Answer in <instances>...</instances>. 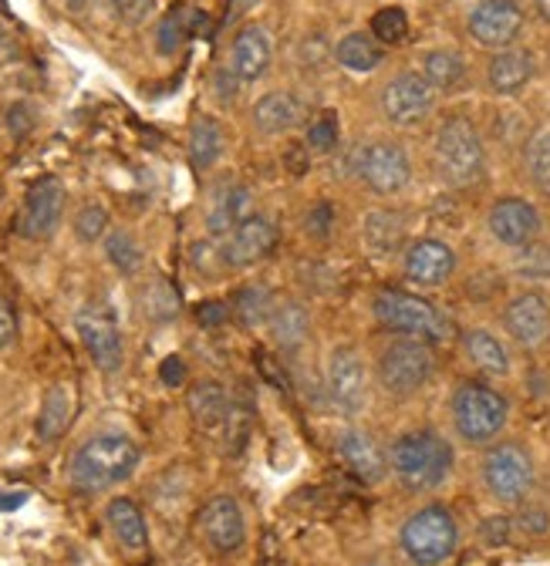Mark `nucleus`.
<instances>
[{
    "label": "nucleus",
    "instance_id": "obj_52",
    "mask_svg": "<svg viewBox=\"0 0 550 566\" xmlns=\"http://www.w3.org/2000/svg\"><path fill=\"white\" fill-rule=\"evenodd\" d=\"M14 54H18V41L11 38V31L4 24H0V61H8Z\"/></svg>",
    "mask_w": 550,
    "mask_h": 566
},
{
    "label": "nucleus",
    "instance_id": "obj_31",
    "mask_svg": "<svg viewBox=\"0 0 550 566\" xmlns=\"http://www.w3.org/2000/svg\"><path fill=\"white\" fill-rule=\"evenodd\" d=\"M203 24V11L196 8H186V4H176L169 14H163L159 21V31H156V41H159V54H176Z\"/></svg>",
    "mask_w": 550,
    "mask_h": 566
},
{
    "label": "nucleus",
    "instance_id": "obj_17",
    "mask_svg": "<svg viewBox=\"0 0 550 566\" xmlns=\"http://www.w3.org/2000/svg\"><path fill=\"white\" fill-rule=\"evenodd\" d=\"M273 247H278V227L263 217H250L224 240L220 256L227 266H253V263L267 260L273 253Z\"/></svg>",
    "mask_w": 550,
    "mask_h": 566
},
{
    "label": "nucleus",
    "instance_id": "obj_33",
    "mask_svg": "<svg viewBox=\"0 0 550 566\" xmlns=\"http://www.w3.org/2000/svg\"><path fill=\"white\" fill-rule=\"evenodd\" d=\"M423 78L436 92H453L466 82V61L456 51H429L423 57Z\"/></svg>",
    "mask_w": 550,
    "mask_h": 566
},
{
    "label": "nucleus",
    "instance_id": "obj_10",
    "mask_svg": "<svg viewBox=\"0 0 550 566\" xmlns=\"http://www.w3.org/2000/svg\"><path fill=\"white\" fill-rule=\"evenodd\" d=\"M355 176L378 196H395L412 179V163L398 142H372L355 153Z\"/></svg>",
    "mask_w": 550,
    "mask_h": 566
},
{
    "label": "nucleus",
    "instance_id": "obj_29",
    "mask_svg": "<svg viewBox=\"0 0 550 566\" xmlns=\"http://www.w3.org/2000/svg\"><path fill=\"white\" fill-rule=\"evenodd\" d=\"M463 347L469 354V361L484 375H494V378L510 375V354L490 331H469L463 337Z\"/></svg>",
    "mask_w": 550,
    "mask_h": 566
},
{
    "label": "nucleus",
    "instance_id": "obj_4",
    "mask_svg": "<svg viewBox=\"0 0 550 566\" xmlns=\"http://www.w3.org/2000/svg\"><path fill=\"white\" fill-rule=\"evenodd\" d=\"M449 411H453V424H456L459 439L469 442V446L494 442L504 432L507 418H510L507 398L500 391H494L490 385H484V381L456 385Z\"/></svg>",
    "mask_w": 550,
    "mask_h": 566
},
{
    "label": "nucleus",
    "instance_id": "obj_34",
    "mask_svg": "<svg viewBox=\"0 0 550 566\" xmlns=\"http://www.w3.org/2000/svg\"><path fill=\"white\" fill-rule=\"evenodd\" d=\"M308 331H311V321H308V311L301 304H281L273 307L270 314V334L281 347L294 350L308 340Z\"/></svg>",
    "mask_w": 550,
    "mask_h": 566
},
{
    "label": "nucleus",
    "instance_id": "obj_27",
    "mask_svg": "<svg viewBox=\"0 0 550 566\" xmlns=\"http://www.w3.org/2000/svg\"><path fill=\"white\" fill-rule=\"evenodd\" d=\"M72 411H75V395L68 385H51L44 401H41V415H38V439L41 442H58L68 424H72Z\"/></svg>",
    "mask_w": 550,
    "mask_h": 566
},
{
    "label": "nucleus",
    "instance_id": "obj_13",
    "mask_svg": "<svg viewBox=\"0 0 550 566\" xmlns=\"http://www.w3.org/2000/svg\"><path fill=\"white\" fill-rule=\"evenodd\" d=\"M523 28V11L517 0H479L469 14V34L479 48L504 51Z\"/></svg>",
    "mask_w": 550,
    "mask_h": 566
},
{
    "label": "nucleus",
    "instance_id": "obj_44",
    "mask_svg": "<svg viewBox=\"0 0 550 566\" xmlns=\"http://www.w3.org/2000/svg\"><path fill=\"white\" fill-rule=\"evenodd\" d=\"M304 230H308V237H314V240H328V237H331V230H334V209H331V202H318V206L308 212Z\"/></svg>",
    "mask_w": 550,
    "mask_h": 566
},
{
    "label": "nucleus",
    "instance_id": "obj_45",
    "mask_svg": "<svg viewBox=\"0 0 550 566\" xmlns=\"http://www.w3.org/2000/svg\"><path fill=\"white\" fill-rule=\"evenodd\" d=\"M18 340V314L8 297H0V350Z\"/></svg>",
    "mask_w": 550,
    "mask_h": 566
},
{
    "label": "nucleus",
    "instance_id": "obj_51",
    "mask_svg": "<svg viewBox=\"0 0 550 566\" xmlns=\"http://www.w3.org/2000/svg\"><path fill=\"white\" fill-rule=\"evenodd\" d=\"M159 378H163L166 385H183V378H186V368H183V361H179V358H166V361H163V371H159Z\"/></svg>",
    "mask_w": 550,
    "mask_h": 566
},
{
    "label": "nucleus",
    "instance_id": "obj_20",
    "mask_svg": "<svg viewBox=\"0 0 550 566\" xmlns=\"http://www.w3.org/2000/svg\"><path fill=\"white\" fill-rule=\"evenodd\" d=\"M338 455H341V462H345V465H349L362 482H369V485L382 482L385 472H392V469H388V455L382 452V446H378L369 432H362V429L341 432V439H338Z\"/></svg>",
    "mask_w": 550,
    "mask_h": 566
},
{
    "label": "nucleus",
    "instance_id": "obj_8",
    "mask_svg": "<svg viewBox=\"0 0 550 566\" xmlns=\"http://www.w3.org/2000/svg\"><path fill=\"white\" fill-rule=\"evenodd\" d=\"M484 485L497 503L517 506L527 500V492L533 489V459L523 446L517 442H500L484 455Z\"/></svg>",
    "mask_w": 550,
    "mask_h": 566
},
{
    "label": "nucleus",
    "instance_id": "obj_26",
    "mask_svg": "<svg viewBox=\"0 0 550 566\" xmlns=\"http://www.w3.org/2000/svg\"><path fill=\"white\" fill-rule=\"evenodd\" d=\"M105 523L112 526L115 539L132 549V553H143L149 546V526H146V516L143 510L135 506L132 500H112L105 506Z\"/></svg>",
    "mask_w": 550,
    "mask_h": 566
},
{
    "label": "nucleus",
    "instance_id": "obj_43",
    "mask_svg": "<svg viewBox=\"0 0 550 566\" xmlns=\"http://www.w3.org/2000/svg\"><path fill=\"white\" fill-rule=\"evenodd\" d=\"M112 11H115V18L122 21V24H143V21H149L153 18V11H156V0H112Z\"/></svg>",
    "mask_w": 550,
    "mask_h": 566
},
{
    "label": "nucleus",
    "instance_id": "obj_53",
    "mask_svg": "<svg viewBox=\"0 0 550 566\" xmlns=\"http://www.w3.org/2000/svg\"><path fill=\"white\" fill-rule=\"evenodd\" d=\"M24 500H28V492H8V495H0V510H18L24 506Z\"/></svg>",
    "mask_w": 550,
    "mask_h": 566
},
{
    "label": "nucleus",
    "instance_id": "obj_14",
    "mask_svg": "<svg viewBox=\"0 0 550 566\" xmlns=\"http://www.w3.org/2000/svg\"><path fill=\"white\" fill-rule=\"evenodd\" d=\"M199 533L217 553H237L247 543V520L234 495H214L199 510Z\"/></svg>",
    "mask_w": 550,
    "mask_h": 566
},
{
    "label": "nucleus",
    "instance_id": "obj_50",
    "mask_svg": "<svg viewBox=\"0 0 550 566\" xmlns=\"http://www.w3.org/2000/svg\"><path fill=\"white\" fill-rule=\"evenodd\" d=\"M237 71L234 67H220L217 71V92H220V98L224 102H230V98H237Z\"/></svg>",
    "mask_w": 550,
    "mask_h": 566
},
{
    "label": "nucleus",
    "instance_id": "obj_7",
    "mask_svg": "<svg viewBox=\"0 0 550 566\" xmlns=\"http://www.w3.org/2000/svg\"><path fill=\"white\" fill-rule=\"evenodd\" d=\"M433 371H436L433 347L416 337L392 340L378 358V381L395 398L416 395L433 378Z\"/></svg>",
    "mask_w": 550,
    "mask_h": 566
},
{
    "label": "nucleus",
    "instance_id": "obj_41",
    "mask_svg": "<svg viewBox=\"0 0 550 566\" xmlns=\"http://www.w3.org/2000/svg\"><path fill=\"white\" fill-rule=\"evenodd\" d=\"M234 311H237V317H240L243 324H260V321H270L273 304H270V294H267V291H260V287H247V291H240V294H237Z\"/></svg>",
    "mask_w": 550,
    "mask_h": 566
},
{
    "label": "nucleus",
    "instance_id": "obj_36",
    "mask_svg": "<svg viewBox=\"0 0 550 566\" xmlns=\"http://www.w3.org/2000/svg\"><path fill=\"white\" fill-rule=\"evenodd\" d=\"M105 256H108V263H112L118 273H125V276H132V273H139V270H143V247L135 243V237L125 233V230H108V233H105Z\"/></svg>",
    "mask_w": 550,
    "mask_h": 566
},
{
    "label": "nucleus",
    "instance_id": "obj_21",
    "mask_svg": "<svg viewBox=\"0 0 550 566\" xmlns=\"http://www.w3.org/2000/svg\"><path fill=\"white\" fill-rule=\"evenodd\" d=\"M253 217V192L240 182H224L214 192L210 212H206V227L217 240H227L243 220Z\"/></svg>",
    "mask_w": 550,
    "mask_h": 566
},
{
    "label": "nucleus",
    "instance_id": "obj_46",
    "mask_svg": "<svg viewBox=\"0 0 550 566\" xmlns=\"http://www.w3.org/2000/svg\"><path fill=\"white\" fill-rule=\"evenodd\" d=\"M510 533H513V520H507V516H494V520H487V523H484V530H479V536H484L490 546L507 543V539H510Z\"/></svg>",
    "mask_w": 550,
    "mask_h": 566
},
{
    "label": "nucleus",
    "instance_id": "obj_16",
    "mask_svg": "<svg viewBox=\"0 0 550 566\" xmlns=\"http://www.w3.org/2000/svg\"><path fill=\"white\" fill-rule=\"evenodd\" d=\"M324 378L328 395L341 411H359L365 405V361L355 347H334Z\"/></svg>",
    "mask_w": 550,
    "mask_h": 566
},
{
    "label": "nucleus",
    "instance_id": "obj_2",
    "mask_svg": "<svg viewBox=\"0 0 550 566\" xmlns=\"http://www.w3.org/2000/svg\"><path fill=\"white\" fill-rule=\"evenodd\" d=\"M135 465H139V446L118 432H98L75 449L68 475L82 492H102L125 482Z\"/></svg>",
    "mask_w": 550,
    "mask_h": 566
},
{
    "label": "nucleus",
    "instance_id": "obj_25",
    "mask_svg": "<svg viewBox=\"0 0 550 566\" xmlns=\"http://www.w3.org/2000/svg\"><path fill=\"white\" fill-rule=\"evenodd\" d=\"M186 405H189V415L203 432L224 429L227 411H230V398H227V388L220 381H196L189 388Z\"/></svg>",
    "mask_w": 550,
    "mask_h": 566
},
{
    "label": "nucleus",
    "instance_id": "obj_23",
    "mask_svg": "<svg viewBox=\"0 0 550 566\" xmlns=\"http://www.w3.org/2000/svg\"><path fill=\"white\" fill-rule=\"evenodd\" d=\"M304 122V102L291 92H270L253 105V125L263 135H284Z\"/></svg>",
    "mask_w": 550,
    "mask_h": 566
},
{
    "label": "nucleus",
    "instance_id": "obj_19",
    "mask_svg": "<svg viewBox=\"0 0 550 566\" xmlns=\"http://www.w3.org/2000/svg\"><path fill=\"white\" fill-rule=\"evenodd\" d=\"M456 270V253L439 240H419L405 250V276L423 287H439Z\"/></svg>",
    "mask_w": 550,
    "mask_h": 566
},
{
    "label": "nucleus",
    "instance_id": "obj_22",
    "mask_svg": "<svg viewBox=\"0 0 550 566\" xmlns=\"http://www.w3.org/2000/svg\"><path fill=\"white\" fill-rule=\"evenodd\" d=\"M273 61V44H270V34L260 28V24H247L237 41H234V71L240 82H257L267 75V67Z\"/></svg>",
    "mask_w": 550,
    "mask_h": 566
},
{
    "label": "nucleus",
    "instance_id": "obj_42",
    "mask_svg": "<svg viewBox=\"0 0 550 566\" xmlns=\"http://www.w3.org/2000/svg\"><path fill=\"white\" fill-rule=\"evenodd\" d=\"M224 429H227V449L230 452H240L243 442H247V436H250V411L243 405H230Z\"/></svg>",
    "mask_w": 550,
    "mask_h": 566
},
{
    "label": "nucleus",
    "instance_id": "obj_48",
    "mask_svg": "<svg viewBox=\"0 0 550 566\" xmlns=\"http://www.w3.org/2000/svg\"><path fill=\"white\" fill-rule=\"evenodd\" d=\"M517 526H520L523 533H530V536H543V533H547V526H550V520H547V513H543V510H527V513H520Z\"/></svg>",
    "mask_w": 550,
    "mask_h": 566
},
{
    "label": "nucleus",
    "instance_id": "obj_9",
    "mask_svg": "<svg viewBox=\"0 0 550 566\" xmlns=\"http://www.w3.org/2000/svg\"><path fill=\"white\" fill-rule=\"evenodd\" d=\"M64 202H68V192L58 176H41L38 182H31V189L24 192L18 220H14L18 237H24V240L54 237V230L61 227V217H64Z\"/></svg>",
    "mask_w": 550,
    "mask_h": 566
},
{
    "label": "nucleus",
    "instance_id": "obj_30",
    "mask_svg": "<svg viewBox=\"0 0 550 566\" xmlns=\"http://www.w3.org/2000/svg\"><path fill=\"white\" fill-rule=\"evenodd\" d=\"M362 237H365V247L375 253V256H388L402 247V237H405V220L392 209H378V212H369L365 223H362Z\"/></svg>",
    "mask_w": 550,
    "mask_h": 566
},
{
    "label": "nucleus",
    "instance_id": "obj_55",
    "mask_svg": "<svg viewBox=\"0 0 550 566\" xmlns=\"http://www.w3.org/2000/svg\"><path fill=\"white\" fill-rule=\"evenodd\" d=\"M537 11L543 14V21H550V0H537Z\"/></svg>",
    "mask_w": 550,
    "mask_h": 566
},
{
    "label": "nucleus",
    "instance_id": "obj_15",
    "mask_svg": "<svg viewBox=\"0 0 550 566\" xmlns=\"http://www.w3.org/2000/svg\"><path fill=\"white\" fill-rule=\"evenodd\" d=\"M487 227H490L497 243L513 247V250H527L540 237V212L527 199L507 196V199L494 202L490 217H487Z\"/></svg>",
    "mask_w": 550,
    "mask_h": 566
},
{
    "label": "nucleus",
    "instance_id": "obj_5",
    "mask_svg": "<svg viewBox=\"0 0 550 566\" xmlns=\"http://www.w3.org/2000/svg\"><path fill=\"white\" fill-rule=\"evenodd\" d=\"M375 317L382 327H388L392 334H405V337H416L426 344H443L453 337V321L433 307L429 301L416 297V294H402V291H378L375 301Z\"/></svg>",
    "mask_w": 550,
    "mask_h": 566
},
{
    "label": "nucleus",
    "instance_id": "obj_24",
    "mask_svg": "<svg viewBox=\"0 0 550 566\" xmlns=\"http://www.w3.org/2000/svg\"><path fill=\"white\" fill-rule=\"evenodd\" d=\"M530 78H533V54L520 48H504L487 67V82L497 95H513Z\"/></svg>",
    "mask_w": 550,
    "mask_h": 566
},
{
    "label": "nucleus",
    "instance_id": "obj_39",
    "mask_svg": "<svg viewBox=\"0 0 550 566\" xmlns=\"http://www.w3.org/2000/svg\"><path fill=\"white\" fill-rule=\"evenodd\" d=\"M408 34V18L402 8H382L375 18H372V38L378 44H402Z\"/></svg>",
    "mask_w": 550,
    "mask_h": 566
},
{
    "label": "nucleus",
    "instance_id": "obj_3",
    "mask_svg": "<svg viewBox=\"0 0 550 566\" xmlns=\"http://www.w3.org/2000/svg\"><path fill=\"white\" fill-rule=\"evenodd\" d=\"M436 172L446 186L466 189L476 186L487 172V153L484 138H479L476 125L466 115H453L439 125L436 132Z\"/></svg>",
    "mask_w": 550,
    "mask_h": 566
},
{
    "label": "nucleus",
    "instance_id": "obj_32",
    "mask_svg": "<svg viewBox=\"0 0 550 566\" xmlns=\"http://www.w3.org/2000/svg\"><path fill=\"white\" fill-rule=\"evenodd\" d=\"M334 57L341 61V67L359 71V75H362V71H375V67L382 64L385 51H382V44H378L372 34L355 31V34H349V38H341V41H338Z\"/></svg>",
    "mask_w": 550,
    "mask_h": 566
},
{
    "label": "nucleus",
    "instance_id": "obj_11",
    "mask_svg": "<svg viewBox=\"0 0 550 566\" xmlns=\"http://www.w3.org/2000/svg\"><path fill=\"white\" fill-rule=\"evenodd\" d=\"M75 331L89 350V358L95 361L98 371L112 375L122 368V358H125V347H122V331H118V321L115 314L105 307V304H85L79 314H75Z\"/></svg>",
    "mask_w": 550,
    "mask_h": 566
},
{
    "label": "nucleus",
    "instance_id": "obj_47",
    "mask_svg": "<svg viewBox=\"0 0 550 566\" xmlns=\"http://www.w3.org/2000/svg\"><path fill=\"white\" fill-rule=\"evenodd\" d=\"M8 128H11V135H14V138H24V135L34 128V115H31V108H28V105H11V112H8Z\"/></svg>",
    "mask_w": 550,
    "mask_h": 566
},
{
    "label": "nucleus",
    "instance_id": "obj_38",
    "mask_svg": "<svg viewBox=\"0 0 550 566\" xmlns=\"http://www.w3.org/2000/svg\"><path fill=\"white\" fill-rule=\"evenodd\" d=\"M105 233H108V209L98 202H85L75 212V237L82 243H98V240H105Z\"/></svg>",
    "mask_w": 550,
    "mask_h": 566
},
{
    "label": "nucleus",
    "instance_id": "obj_35",
    "mask_svg": "<svg viewBox=\"0 0 550 566\" xmlns=\"http://www.w3.org/2000/svg\"><path fill=\"white\" fill-rule=\"evenodd\" d=\"M523 169L537 192L550 196V128H537L523 146Z\"/></svg>",
    "mask_w": 550,
    "mask_h": 566
},
{
    "label": "nucleus",
    "instance_id": "obj_1",
    "mask_svg": "<svg viewBox=\"0 0 550 566\" xmlns=\"http://www.w3.org/2000/svg\"><path fill=\"white\" fill-rule=\"evenodd\" d=\"M453 446L433 429H412L392 442L388 469L408 492H433L453 472Z\"/></svg>",
    "mask_w": 550,
    "mask_h": 566
},
{
    "label": "nucleus",
    "instance_id": "obj_6",
    "mask_svg": "<svg viewBox=\"0 0 550 566\" xmlns=\"http://www.w3.org/2000/svg\"><path fill=\"white\" fill-rule=\"evenodd\" d=\"M402 553L416 566H443L459 543V526L446 506H423L402 523Z\"/></svg>",
    "mask_w": 550,
    "mask_h": 566
},
{
    "label": "nucleus",
    "instance_id": "obj_12",
    "mask_svg": "<svg viewBox=\"0 0 550 566\" xmlns=\"http://www.w3.org/2000/svg\"><path fill=\"white\" fill-rule=\"evenodd\" d=\"M436 108V88L423 78V71H402L382 88V112L392 125H419Z\"/></svg>",
    "mask_w": 550,
    "mask_h": 566
},
{
    "label": "nucleus",
    "instance_id": "obj_28",
    "mask_svg": "<svg viewBox=\"0 0 550 566\" xmlns=\"http://www.w3.org/2000/svg\"><path fill=\"white\" fill-rule=\"evenodd\" d=\"M224 156V132L220 122L210 115H199L189 128V163L196 172L214 169L217 159Z\"/></svg>",
    "mask_w": 550,
    "mask_h": 566
},
{
    "label": "nucleus",
    "instance_id": "obj_37",
    "mask_svg": "<svg viewBox=\"0 0 550 566\" xmlns=\"http://www.w3.org/2000/svg\"><path fill=\"white\" fill-rule=\"evenodd\" d=\"M143 314L156 324L173 321L179 314V294L166 276H156L153 283H146L143 291Z\"/></svg>",
    "mask_w": 550,
    "mask_h": 566
},
{
    "label": "nucleus",
    "instance_id": "obj_49",
    "mask_svg": "<svg viewBox=\"0 0 550 566\" xmlns=\"http://www.w3.org/2000/svg\"><path fill=\"white\" fill-rule=\"evenodd\" d=\"M196 317H199V324H224L227 317H230V311H227V304H220V301H210V304H203L199 311H196Z\"/></svg>",
    "mask_w": 550,
    "mask_h": 566
},
{
    "label": "nucleus",
    "instance_id": "obj_54",
    "mask_svg": "<svg viewBox=\"0 0 550 566\" xmlns=\"http://www.w3.org/2000/svg\"><path fill=\"white\" fill-rule=\"evenodd\" d=\"M301 153H304V149H301V146H294V149H291V159L284 156V166H291V172H294V176H304V156H301Z\"/></svg>",
    "mask_w": 550,
    "mask_h": 566
},
{
    "label": "nucleus",
    "instance_id": "obj_18",
    "mask_svg": "<svg viewBox=\"0 0 550 566\" xmlns=\"http://www.w3.org/2000/svg\"><path fill=\"white\" fill-rule=\"evenodd\" d=\"M504 327L520 347H540L550 337V304L537 291H527L504 307Z\"/></svg>",
    "mask_w": 550,
    "mask_h": 566
},
{
    "label": "nucleus",
    "instance_id": "obj_40",
    "mask_svg": "<svg viewBox=\"0 0 550 566\" xmlns=\"http://www.w3.org/2000/svg\"><path fill=\"white\" fill-rule=\"evenodd\" d=\"M338 138H341V132H338V115L334 112H321L308 125V149L311 153H321V156L334 153L338 149Z\"/></svg>",
    "mask_w": 550,
    "mask_h": 566
}]
</instances>
